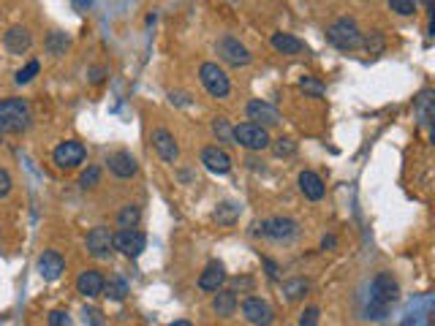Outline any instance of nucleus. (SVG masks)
<instances>
[{
	"mask_svg": "<svg viewBox=\"0 0 435 326\" xmlns=\"http://www.w3.org/2000/svg\"><path fill=\"white\" fill-rule=\"evenodd\" d=\"M31 104L25 98L0 101V134H22L31 128Z\"/></svg>",
	"mask_w": 435,
	"mask_h": 326,
	"instance_id": "f257e3e1",
	"label": "nucleus"
},
{
	"mask_svg": "<svg viewBox=\"0 0 435 326\" xmlns=\"http://www.w3.org/2000/svg\"><path fill=\"white\" fill-rule=\"evenodd\" d=\"M400 296V288L392 275L381 272L378 278L373 280V294H370V305H367V318H384L387 315V308L392 302H397Z\"/></svg>",
	"mask_w": 435,
	"mask_h": 326,
	"instance_id": "f03ea898",
	"label": "nucleus"
},
{
	"mask_svg": "<svg viewBox=\"0 0 435 326\" xmlns=\"http://www.w3.org/2000/svg\"><path fill=\"white\" fill-rule=\"evenodd\" d=\"M326 38H329V44H335L338 49H345V52H351V49H359L362 47V31H359V25L354 19H348V16H343L338 22H332L329 28H326Z\"/></svg>",
	"mask_w": 435,
	"mask_h": 326,
	"instance_id": "7ed1b4c3",
	"label": "nucleus"
},
{
	"mask_svg": "<svg viewBox=\"0 0 435 326\" xmlns=\"http://www.w3.org/2000/svg\"><path fill=\"white\" fill-rule=\"evenodd\" d=\"M232 139L234 144H240L245 150H264V147H269V134H267L264 125L259 123H242L232 128Z\"/></svg>",
	"mask_w": 435,
	"mask_h": 326,
	"instance_id": "20e7f679",
	"label": "nucleus"
},
{
	"mask_svg": "<svg viewBox=\"0 0 435 326\" xmlns=\"http://www.w3.org/2000/svg\"><path fill=\"white\" fill-rule=\"evenodd\" d=\"M199 79H202L204 90L213 95V98H226L229 90H232L226 71L218 63H204L202 68H199Z\"/></svg>",
	"mask_w": 435,
	"mask_h": 326,
	"instance_id": "39448f33",
	"label": "nucleus"
},
{
	"mask_svg": "<svg viewBox=\"0 0 435 326\" xmlns=\"http://www.w3.org/2000/svg\"><path fill=\"white\" fill-rule=\"evenodd\" d=\"M144 245H147V237L139 229H120L114 234V248L120 250L123 256H128V259H139Z\"/></svg>",
	"mask_w": 435,
	"mask_h": 326,
	"instance_id": "423d86ee",
	"label": "nucleus"
},
{
	"mask_svg": "<svg viewBox=\"0 0 435 326\" xmlns=\"http://www.w3.org/2000/svg\"><path fill=\"white\" fill-rule=\"evenodd\" d=\"M85 156H87L85 144H82V141H74V139L58 144V147H55V153H52L55 163H58L60 169H77L79 163L85 161Z\"/></svg>",
	"mask_w": 435,
	"mask_h": 326,
	"instance_id": "0eeeda50",
	"label": "nucleus"
},
{
	"mask_svg": "<svg viewBox=\"0 0 435 326\" xmlns=\"http://www.w3.org/2000/svg\"><path fill=\"white\" fill-rule=\"evenodd\" d=\"M259 232L264 234L267 239H275V242H289L296 237V223L291 217H269L259 226Z\"/></svg>",
	"mask_w": 435,
	"mask_h": 326,
	"instance_id": "6e6552de",
	"label": "nucleus"
},
{
	"mask_svg": "<svg viewBox=\"0 0 435 326\" xmlns=\"http://www.w3.org/2000/svg\"><path fill=\"white\" fill-rule=\"evenodd\" d=\"M218 55L229 63V65H237V68H242V65H248L250 63V52L242 47L234 36H223V38L218 41Z\"/></svg>",
	"mask_w": 435,
	"mask_h": 326,
	"instance_id": "1a4fd4ad",
	"label": "nucleus"
},
{
	"mask_svg": "<svg viewBox=\"0 0 435 326\" xmlns=\"http://www.w3.org/2000/svg\"><path fill=\"white\" fill-rule=\"evenodd\" d=\"M87 250L95 259H109V253L114 250V234L109 232L107 226H95L93 232L87 234Z\"/></svg>",
	"mask_w": 435,
	"mask_h": 326,
	"instance_id": "9d476101",
	"label": "nucleus"
},
{
	"mask_svg": "<svg viewBox=\"0 0 435 326\" xmlns=\"http://www.w3.org/2000/svg\"><path fill=\"white\" fill-rule=\"evenodd\" d=\"M242 315L253 326H269L275 321V310L267 302H262V299H245L242 302Z\"/></svg>",
	"mask_w": 435,
	"mask_h": 326,
	"instance_id": "9b49d317",
	"label": "nucleus"
},
{
	"mask_svg": "<svg viewBox=\"0 0 435 326\" xmlns=\"http://www.w3.org/2000/svg\"><path fill=\"white\" fill-rule=\"evenodd\" d=\"M150 141H153V147H156V153L166 163H174L177 161V156H180V147H177V141H174V136H171L166 128H156L153 131V136H150Z\"/></svg>",
	"mask_w": 435,
	"mask_h": 326,
	"instance_id": "f8f14e48",
	"label": "nucleus"
},
{
	"mask_svg": "<svg viewBox=\"0 0 435 326\" xmlns=\"http://www.w3.org/2000/svg\"><path fill=\"white\" fill-rule=\"evenodd\" d=\"M202 163L207 166V171H213V174H229V171H232V158H229L226 150H220V147H204Z\"/></svg>",
	"mask_w": 435,
	"mask_h": 326,
	"instance_id": "ddd939ff",
	"label": "nucleus"
},
{
	"mask_svg": "<svg viewBox=\"0 0 435 326\" xmlns=\"http://www.w3.org/2000/svg\"><path fill=\"white\" fill-rule=\"evenodd\" d=\"M63 269H65V261H63V256L58 250H44V256L38 259V272H41V278L52 283V280H58L63 275Z\"/></svg>",
	"mask_w": 435,
	"mask_h": 326,
	"instance_id": "4468645a",
	"label": "nucleus"
},
{
	"mask_svg": "<svg viewBox=\"0 0 435 326\" xmlns=\"http://www.w3.org/2000/svg\"><path fill=\"white\" fill-rule=\"evenodd\" d=\"M3 44H6V49L11 52V55H25L28 49H31L33 44V36L28 28H9V33L3 36Z\"/></svg>",
	"mask_w": 435,
	"mask_h": 326,
	"instance_id": "2eb2a0df",
	"label": "nucleus"
},
{
	"mask_svg": "<svg viewBox=\"0 0 435 326\" xmlns=\"http://www.w3.org/2000/svg\"><path fill=\"white\" fill-rule=\"evenodd\" d=\"M104 275L98 272V269H85L82 275L77 278V291L82 296H98L104 291Z\"/></svg>",
	"mask_w": 435,
	"mask_h": 326,
	"instance_id": "dca6fc26",
	"label": "nucleus"
},
{
	"mask_svg": "<svg viewBox=\"0 0 435 326\" xmlns=\"http://www.w3.org/2000/svg\"><path fill=\"white\" fill-rule=\"evenodd\" d=\"M248 117L250 120H256L259 125H278L280 123V114L275 107H269L264 101H250L248 104Z\"/></svg>",
	"mask_w": 435,
	"mask_h": 326,
	"instance_id": "f3484780",
	"label": "nucleus"
},
{
	"mask_svg": "<svg viewBox=\"0 0 435 326\" xmlns=\"http://www.w3.org/2000/svg\"><path fill=\"white\" fill-rule=\"evenodd\" d=\"M223 283H226V269H223L220 261H213V264H207V269L202 272L199 288H202V291H220Z\"/></svg>",
	"mask_w": 435,
	"mask_h": 326,
	"instance_id": "a211bd4d",
	"label": "nucleus"
},
{
	"mask_svg": "<svg viewBox=\"0 0 435 326\" xmlns=\"http://www.w3.org/2000/svg\"><path fill=\"white\" fill-rule=\"evenodd\" d=\"M109 169L114 177H120V180H128V177H134L136 174V158L131 156V153H114V156L109 158Z\"/></svg>",
	"mask_w": 435,
	"mask_h": 326,
	"instance_id": "6ab92c4d",
	"label": "nucleus"
},
{
	"mask_svg": "<svg viewBox=\"0 0 435 326\" xmlns=\"http://www.w3.org/2000/svg\"><path fill=\"white\" fill-rule=\"evenodd\" d=\"M299 190H302L305 199H311V202L324 199V183H321V177H318L316 171H302V174H299Z\"/></svg>",
	"mask_w": 435,
	"mask_h": 326,
	"instance_id": "aec40b11",
	"label": "nucleus"
},
{
	"mask_svg": "<svg viewBox=\"0 0 435 326\" xmlns=\"http://www.w3.org/2000/svg\"><path fill=\"white\" fill-rule=\"evenodd\" d=\"M417 107V120L424 131H430V123H433V114H435V107H433V90H421L414 101Z\"/></svg>",
	"mask_w": 435,
	"mask_h": 326,
	"instance_id": "412c9836",
	"label": "nucleus"
},
{
	"mask_svg": "<svg viewBox=\"0 0 435 326\" xmlns=\"http://www.w3.org/2000/svg\"><path fill=\"white\" fill-rule=\"evenodd\" d=\"M272 47L278 49L280 55H299V52H305V41H299L291 33H275Z\"/></svg>",
	"mask_w": 435,
	"mask_h": 326,
	"instance_id": "4be33fe9",
	"label": "nucleus"
},
{
	"mask_svg": "<svg viewBox=\"0 0 435 326\" xmlns=\"http://www.w3.org/2000/svg\"><path fill=\"white\" fill-rule=\"evenodd\" d=\"M213 310L218 313V315H234V310H237V296H234V291H215V299H213Z\"/></svg>",
	"mask_w": 435,
	"mask_h": 326,
	"instance_id": "5701e85b",
	"label": "nucleus"
},
{
	"mask_svg": "<svg viewBox=\"0 0 435 326\" xmlns=\"http://www.w3.org/2000/svg\"><path fill=\"white\" fill-rule=\"evenodd\" d=\"M139 207H134V204H128L120 210V215H117V223H120V229H136V223H139Z\"/></svg>",
	"mask_w": 435,
	"mask_h": 326,
	"instance_id": "b1692460",
	"label": "nucleus"
},
{
	"mask_svg": "<svg viewBox=\"0 0 435 326\" xmlns=\"http://www.w3.org/2000/svg\"><path fill=\"white\" fill-rule=\"evenodd\" d=\"M104 291H107V296H112L114 302H120V299H125V294H128V283H125L123 278H112L109 283H104Z\"/></svg>",
	"mask_w": 435,
	"mask_h": 326,
	"instance_id": "393cba45",
	"label": "nucleus"
},
{
	"mask_svg": "<svg viewBox=\"0 0 435 326\" xmlns=\"http://www.w3.org/2000/svg\"><path fill=\"white\" fill-rule=\"evenodd\" d=\"M38 71H41V63L38 60H31L28 63V65H25V68H19V71H16V85H28V82H31L33 77H36V74H38Z\"/></svg>",
	"mask_w": 435,
	"mask_h": 326,
	"instance_id": "a878e982",
	"label": "nucleus"
},
{
	"mask_svg": "<svg viewBox=\"0 0 435 326\" xmlns=\"http://www.w3.org/2000/svg\"><path fill=\"white\" fill-rule=\"evenodd\" d=\"M299 87H302V93L313 95V98H321V95H324V85H321V82H316L313 77L299 79Z\"/></svg>",
	"mask_w": 435,
	"mask_h": 326,
	"instance_id": "bb28decb",
	"label": "nucleus"
},
{
	"mask_svg": "<svg viewBox=\"0 0 435 326\" xmlns=\"http://www.w3.org/2000/svg\"><path fill=\"white\" fill-rule=\"evenodd\" d=\"M308 291V283L305 280H289V283H283V294L289 296V299H299V296H305Z\"/></svg>",
	"mask_w": 435,
	"mask_h": 326,
	"instance_id": "cd10ccee",
	"label": "nucleus"
},
{
	"mask_svg": "<svg viewBox=\"0 0 435 326\" xmlns=\"http://www.w3.org/2000/svg\"><path fill=\"white\" fill-rule=\"evenodd\" d=\"M387 3L394 14H400V16L417 14V3H414V0H387Z\"/></svg>",
	"mask_w": 435,
	"mask_h": 326,
	"instance_id": "c85d7f7f",
	"label": "nucleus"
},
{
	"mask_svg": "<svg viewBox=\"0 0 435 326\" xmlns=\"http://www.w3.org/2000/svg\"><path fill=\"white\" fill-rule=\"evenodd\" d=\"M272 153H275L278 158H289L296 153V144L291 139H278L275 144H272Z\"/></svg>",
	"mask_w": 435,
	"mask_h": 326,
	"instance_id": "c756f323",
	"label": "nucleus"
},
{
	"mask_svg": "<svg viewBox=\"0 0 435 326\" xmlns=\"http://www.w3.org/2000/svg\"><path fill=\"white\" fill-rule=\"evenodd\" d=\"M98 180H101V169H98V166H90V169L85 171L82 177H79V185L87 190V188H95V185H98Z\"/></svg>",
	"mask_w": 435,
	"mask_h": 326,
	"instance_id": "7c9ffc66",
	"label": "nucleus"
},
{
	"mask_svg": "<svg viewBox=\"0 0 435 326\" xmlns=\"http://www.w3.org/2000/svg\"><path fill=\"white\" fill-rule=\"evenodd\" d=\"M237 212H240V207H234V204H220L215 212L218 223H232L234 217H237Z\"/></svg>",
	"mask_w": 435,
	"mask_h": 326,
	"instance_id": "2f4dec72",
	"label": "nucleus"
},
{
	"mask_svg": "<svg viewBox=\"0 0 435 326\" xmlns=\"http://www.w3.org/2000/svg\"><path fill=\"white\" fill-rule=\"evenodd\" d=\"M213 131H215L218 136H220V141H229V144H234V139H232V128H229V123H226L223 117H218L215 125H213Z\"/></svg>",
	"mask_w": 435,
	"mask_h": 326,
	"instance_id": "473e14b6",
	"label": "nucleus"
},
{
	"mask_svg": "<svg viewBox=\"0 0 435 326\" xmlns=\"http://www.w3.org/2000/svg\"><path fill=\"white\" fill-rule=\"evenodd\" d=\"M49 326H71V318L65 310H52L49 313Z\"/></svg>",
	"mask_w": 435,
	"mask_h": 326,
	"instance_id": "72a5a7b5",
	"label": "nucleus"
},
{
	"mask_svg": "<svg viewBox=\"0 0 435 326\" xmlns=\"http://www.w3.org/2000/svg\"><path fill=\"white\" fill-rule=\"evenodd\" d=\"M65 47H68V41L63 38L60 33H52V36H49V52H52V55H60V49H65Z\"/></svg>",
	"mask_w": 435,
	"mask_h": 326,
	"instance_id": "f704fd0d",
	"label": "nucleus"
},
{
	"mask_svg": "<svg viewBox=\"0 0 435 326\" xmlns=\"http://www.w3.org/2000/svg\"><path fill=\"white\" fill-rule=\"evenodd\" d=\"M318 308H308V310L302 313V318H299V326H316L318 324Z\"/></svg>",
	"mask_w": 435,
	"mask_h": 326,
	"instance_id": "c9c22d12",
	"label": "nucleus"
},
{
	"mask_svg": "<svg viewBox=\"0 0 435 326\" xmlns=\"http://www.w3.org/2000/svg\"><path fill=\"white\" fill-rule=\"evenodd\" d=\"M9 193H11V177L6 169H0V199H6Z\"/></svg>",
	"mask_w": 435,
	"mask_h": 326,
	"instance_id": "e433bc0d",
	"label": "nucleus"
},
{
	"mask_svg": "<svg viewBox=\"0 0 435 326\" xmlns=\"http://www.w3.org/2000/svg\"><path fill=\"white\" fill-rule=\"evenodd\" d=\"M85 321H90V326H104V321H101V313H98V310H85Z\"/></svg>",
	"mask_w": 435,
	"mask_h": 326,
	"instance_id": "4c0bfd02",
	"label": "nucleus"
},
{
	"mask_svg": "<svg viewBox=\"0 0 435 326\" xmlns=\"http://www.w3.org/2000/svg\"><path fill=\"white\" fill-rule=\"evenodd\" d=\"M71 3H74V9H77V11H87V9L93 6V0H71Z\"/></svg>",
	"mask_w": 435,
	"mask_h": 326,
	"instance_id": "58836bf2",
	"label": "nucleus"
},
{
	"mask_svg": "<svg viewBox=\"0 0 435 326\" xmlns=\"http://www.w3.org/2000/svg\"><path fill=\"white\" fill-rule=\"evenodd\" d=\"M101 79H104V68H90V82H93V85H98Z\"/></svg>",
	"mask_w": 435,
	"mask_h": 326,
	"instance_id": "ea45409f",
	"label": "nucleus"
},
{
	"mask_svg": "<svg viewBox=\"0 0 435 326\" xmlns=\"http://www.w3.org/2000/svg\"><path fill=\"white\" fill-rule=\"evenodd\" d=\"M335 245H338V239H335V237H324V242H321V248H324V250H332Z\"/></svg>",
	"mask_w": 435,
	"mask_h": 326,
	"instance_id": "a19ab883",
	"label": "nucleus"
},
{
	"mask_svg": "<svg viewBox=\"0 0 435 326\" xmlns=\"http://www.w3.org/2000/svg\"><path fill=\"white\" fill-rule=\"evenodd\" d=\"M169 326H193L190 321H174V324H169Z\"/></svg>",
	"mask_w": 435,
	"mask_h": 326,
	"instance_id": "79ce46f5",
	"label": "nucleus"
},
{
	"mask_svg": "<svg viewBox=\"0 0 435 326\" xmlns=\"http://www.w3.org/2000/svg\"><path fill=\"white\" fill-rule=\"evenodd\" d=\"M414 3H427V6H433V0H414Z\"/></svg>",
	"mask_w": 435,
	"mask_h": 326,
	"instance_id": "37998d69",
	"label": "nucleus"
}]
</instances>
